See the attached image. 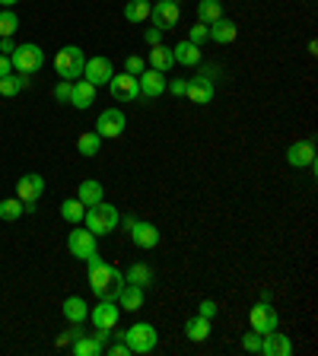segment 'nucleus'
<instances>
[{
    "label": "nucleus",
    "instance_id": "nucleus-36",
    "mask_svg": "<svg viewBox=\"0 0 318 356\" xmlns=\"http://www.w3.org/2000/svg\"><path fill=\"white\" fill-rule=\"evenodd\" d=\"M54 99H58L61 105H70V99H74V83H70V80H61V83L54 86Z\"/></svg>",
    "mask_w": 318,
    "mask_h": 356
},
{
    "label": "nucleus",
    "instance_id": "nucleus-34",
    "mask_svg": "<svg viewBox=\"0 0 318 356\" xmlns=\"http://www.w3.org/2000/svg\"><path fill=\"white\" fill-rule=\"evenodd\" d=\"M23 213H26V207H23L19 197H7V201H0V220L13 223V220H19Z\"/></svg>",
    "mask_w": 318,
    "mask_h": 356
},
{
    "label": "nucleus",
    "instance_id": "nucleus-31",
    "mask_svg": "<svg viewBox=\"0 0 318 356\" xmlns=\"http://www.w3.org/2000/svg\"><path fill=\"white\" fill-rule=\"evenodd\" d=\"M150 7L153 3H147V0H128L124 3V19L128 23H147L150 19Z\"/></svg>",
    "mask_w": 318,
    "mask_h": 356
},
{
    "label": "nucleus",
    "instance_id": "nucleus-16",
    "mask_svg": "<svg viewBox=\"0 0 318 356\" xmlns=\"http://www.w3.org/2000/svg\"><path fill=\"white\" fill-rule=\"evenodd\" d=\"M287 162H290L293 169H309V166H315V144H312V140H296V144H290Z\"/></svg>",
    "mask_w": 318,
    "mask_h": 356
},
{
    "label": "nucleus",
    "instance_id": "nucleus-5",
    "mask_svg": "<svg viewBox=\"0 0 318 356\" xmlns=\"http://www.w3.org/2000/svg\"><path fill=\"white\" fill-rule=\"evenodd\" d=\"M10 64L16 74H38L45 64V51L35 42H26V45H16V51L10 54Z\"/></svg>",
    "mask_w": 318,
    "mask_h": 356
},
{
    "label": "nucleus",
    "instance_id": "nucleus-35",
    "mask_svg": "<svg viewBox=\"0 0 318 356\" xmlns=\"http://www.w3.org/2000/svg\"><path fill=\"white\" fill-rule=\"evenodd\" d=\"M16 29H19V16L13 10H0V38H13Z\"/></svg>",
    "mask_w": 318,
    "mask_h": 356
},
{
    "label": "nucleus",
    "instance_id": "nucleus-37",
    "mask_svg": "<svg viewBox=\"0 0 318 356\" xmlns=\"http://www.w3.org/2000/svg\"><path fill=\"white\" fill-rule=\"evenodd\" d=\"M147 70V61L140 58V54H131L128 61H124V74H131V76H140Z\"/></svg>",
    "mask_w": 318,
    "mask_h": 356
},
{
    "label": "nucleus",
    "instance_id": "nucleus-41",
    "mask_svg": "<svg viewBox=\"0 0 318 356\" xmlns=\"http://www.w3.org/2000/svg\"><path fill=\"white\" fill-rule=\"evenodd\" d=\"M144 42H147V45H162V29H156V26H147V29H144Z\"/></svg>",
    "mask_w": 318,
    "mask_h": 356
},
{
    "label": "nucleus",
    "instance_id": "nucleus-2",
    "mask_svg": "<svg viewBox=\"0 0 318 356\" xmlns=\"http://www.w3.org/2000/svg\"><path fill=\"white\" fill-rule=\"evenodd\" d=\"M118 220H122V213H118V207H112V204H92V207H86V217H83V223H86V229H90L92 235H108V232H115L118 229Z\"/></svg>",
    "mask_w": 318,
    "mask_h": 356
},
{
    "label": "nucleus",
    "instance_id": "nucleus-47",
    "mask_svg": "<svg viewBox=\"0 0 318 356\" xmlns=\"http://www.w3.org/2000/svg\"><path fill=\"white\" fill-rule=\"evenodd\" d=\"M13 3H19V0H0V7H3V10H10Z\"/></svg>",
    "mask_w": 318,
    "mask_h": 356
},
{
    "label": "nucleus",
    "instance_id": "nucleus-6",
    "mask_svg": "<svg viewBox=\"0 0 318 356\" xmlns=\"http://www.w3.org/2000/svg\"><path fill=\"white\" fill-rule=\"evenodd\" d=\"M90 319H92L96 328H108V331H115V325H118V319H122V305L115 303V296H99V305L90 309Z\"/></svg>",
    "mask_w": 318,
    "mask_h": 356
},
{
    "label": "nucleus",
    "instance_id": "nucleus-7",
    "mask_svg": "<svg viewBox=\"0 0 318 356\" xmlns=\"http://www.w3.org/2000/svg\"><path fill=\"white\" fill-rule=\"evenodd\" d=\"M124 128H128V118H124L122 108H106V112L99 115L96 121V134L102 140H115V137H122Z\"/></svg>",
    "mask_w": 318,
    "mask_h": 356
},
{
    "label": "nucleus",
    "instance_id": "nucleus-12",
    "mask_svg": "<svg viewBox=\"0 0 318 356\" xmlns=\"http://www.w3.org/2000/svg\"><path fill=\"white\" fill-rule=\"evenodd\" d=\"M115 76V67H112V61L108 58H86V64H83V80H90L92 86H108V80Z\"/></svg>",
    "mask_w": 318,
    "mask_h": 356
},
{
    "label": "nucleus",
    "instance_id": "nucleus-19",
    "mask_svg": "<svg viewBox=\"0 0 318 356\" xmlns=\"http://www.w3.org/2000/svg\"><path fill=\"white\" fill-rule=\"evenodd\" d=\"M235 35H239V26L233 19H226V16H220L217 23L207 26V42H217V45H233Z\"/></svg>",
    "mask_w": 318,
    "mask_h": 356
},
{
    "label": "nucleus",
    "instance_id": "nucleus-45",
    "mask_svg": "<svg viewBox=\"0 0 318 356\" xmlns=\"http://www.w3.org/2000/svg\"><path fill=\"white\" fill-rule=\"evenodd\" d=\"M10 74H13V64H10L7 54H0V80H3V76H10Z\"/></svg>",
    "mask_w": 318,
    "mask_h": 356
},
{
    "label": "nucleus",
    "instance_id": "nucleus-10",
    "mask_svg": "<svg viewBox=\"0 0 318 356\" xmlns=\"http://www.w3.org/2000/svg\"><path fill=\"white\" fill-rule=\"evenodd\" d=\"M249 325H251V331H258V334H271V331L281 328V315H277L274 305L258 303L255 309H251V315H249Z\"/></svg>",
    "mask_w": 318,
    "mask_h": 356
},
{
    "label": "nucleus",
    "instance_id": "nucleus-38",
    "mask_svg": "<svg viewBox=\"0 0 318 356\" xmlns=\"http://www.w3.org/2000/svg\"><path fill=\"white\" fill-rule=\"evenodd\" d=\"M242 347L249 350V353H261V334H258V331H249V334L242 337Z\"/></svg>",
    "mask_w": 318,
    "mask_h": 356
},
{
    "label": "nucleus",
    "instance_id": "nucleus-32",
    "mask_svg": "<svg viewBox=\"0 0 318 356\" xmlns=\"http://www.w3.org/2000/svg\"><path fill=\"white\" fill-rule=\"evenodd\" d=\"M70 350H74V356H99L102 353V344H99L92 334H80V337L70 344Z\"/></svg>",
    "mask_w": 318,
    "mask_h": 356
},
{
    "label": "nucleus",
    "instance_id": "nucleus-15",
    "mask_svg": "<svg viewBox=\"0 0 318 356\" xmlns=\"http://www.w3.org/2000/svg\"><path fill=\"white\" fill-rule=\"evenodd\" d=\"M137 83H140V96H147V99H159L162 92H166L169 80H166V74H159V70L147 67L144 74L137 76Z\"/></svg>",
    "mask_w": 318,
    "mask_h": 356
},
{
    "label": "nucleus",
    "instance_id": "nucleus-17",
    "mask_svg": "<svg viewBox=\"0 0 318 356\" xmlns=\"http://www.w3.org/2000/svg\"><path fill=\"white\" fill-rule=\"evenodd\" d=\"M128 232H131V242H134L137 248L150 251V248H156L159 245V229L153 226V223H147V220H137Z\"/></svg>",
    "mask_w": 318,
    "mask_h": 356
},
{
    "label": "nucleus",
    "instance_id": "nucleus-24",
    "mask_svg": "<svg viewBox=\"0 0 318 356\" xmlns=\"http://www.w3.org/2000/svg\"><path fill=\"white\" fill-rule=\"evenodd\" d=\"M92 102H96V86H92L90 80H74V99H70V105L86 112Z\"/></svg>",
    "mask_w": 318,
    "mask_h": 356
},
{
    "label": "nucleus",
    "instance_id": "nucleus-18",
    "mask_svg": "<svg viewBox=\"0 0 318 356\" xmlns=\"http://www.w3.org/2000/svg\"><path fill=\"white\" fill-rule=\"evenodd\" d=\"M261 353L265 356H293V341L281 331L261 334Z\"/></svg>",
    "mask_w": 318,
    "mask_h": 356
},
{
    "label": "nucleus",
    "instance_id": "nucleus-4",
    "mask_svg": "<svg viewBox=\"0 0 318 356\" xmlns=\"http://www.w3.org/2000/svg\"><path fill=\"white\" fill-rule=\"evenodd\" d=\"M83 64H86V54L76 45H64L61 51L54 54V70H58L61 80H70V83L83 76Z\"/></svg>",
    "mask_w": 318,
    "mask_h": 356
},
{
    "label": "nucleus",
    "instance_id": "nucleus-8",
    "mask_svg": "<svg viewBox=\"0 0 318 356\" xmlns=\"http://www.w3.org/2000/svg\"><path fill=\"white\" fill-rule=\"evenodd\" d=\"M150 19H153V26H156V29L169 32V29H175V26H178V19H182V7H178V3H172V0H156V3L150 7Z\"/></svg>",
    "mask_w": 318,
    "mask_h": 356
},
{
    "label": "nucleus",
    "instance_id": "nucleus-23",
    "mask_svg": "<svg viewBox=\"0 0 318 356\" xmlns=\"http://www.w3.org/2000/svg\"><path fill=\"white\" fill-rule=\"evenodd\" d=\"M64 319H67L70 325H83V321L90 319V305H86V299H80V296H67V299H64Z\"/></svg>",
    "mask_w": 318,
    "mask_h": 356
},
{
    "label": "nucleus",
    "instance_id": "nucleus-42",
    "mask_svg": "<svg viewBox=\"0 0 318 356\" xmlns=\"http://www.w3.org/2000/svg\"><path fill=\"white\" fill-rule=\"evenodd\" d=\"M217 312H220V305L213 303V299H204V303L197 305V315H204V319H213Z\"/></svg>",
    "mask_w": 318,
    "mask_h": 356
},
{
    "label": "nucleus",
    "instance_id": "nucleus-46",
    "mask_svg": "<svg viewBox=\"0 0 318 356\" xmlns=\"http://www.w3.org/2000/svg\"><path fill=\"white\" fill-rule=\"evenodd\" d=\"M13 51H16V42H13V38H0V54H7V58H10Z\"/></svg>",
    "mask_w": 318,
    "mask_h": 356
},
{
    "label": "nucleus",
    "instance_id": "nucleus-29",
    "mask_svg": "<svg viewBox=\"0 0 318 356\" xmlns=\"http://www.w3.org/2000/svg\"><path fill=\"white\" fill-rule=\"evenodd\" d=\"M175 58H172V48L169 45H153L150 51V67L159 70V74H166V70H172Z\"/></svg>",
    "mask_w": 318,
    "mask_h": 356
},
{
    "label": "nucleus",
    "instance_id": "nucleus-48",
    "mask_svg": "<svg viewBox=\"0 0 318 356\" xmlns=\"http://www.w3.org/2000/svg\"><path fill=\"white\" fill-rule=\"evenodd\" d=\"M172 3H182V0H172Z\"/></svg>",
    "mask_w": 318,
    "mask_h": 356
},
{
    "label": "nucleus",
    "instance_id": "nucleus-27",
    "mask_svg": "<svg viewBox=\"0 0 318 356\" xmlns=\"http://www.w3.org/2000/svg\"><path fill=\"white\" fill-rule=\"evenodd\" d=\"M61 217L70 226H76V223H83V217H86V204L80 197H67V201H61Z\"/></svg>",
    "mask_w": 318,
    "mask_h": 356
},
{
    "label": "nucleus",
    "instance_id": "nucleus-40",
    "mask_svg": "<svg viewBox=\"0 0 318 356\" xmlns=\"http://www.w3.org/2000/svg\"><path fill=\"white\" fill-rule=\"evenodd\" d=\"M80 334H86V331H83V328H80V325H74V328H70V331H64L61 337H58V347H67V344H74L76 337H80Z\"/></svg>",
    "mask_w": 318,
    "mask_h": 356
},
{
    "label": "nucleus",
    "instance_id": "nucleus-22",
    "mask_svg": "<svg viewBox=\"0 0 318 356\" xmlns=\"http://www.w3.org/2000/svg\"><path fill=\"white\" fill-rule=\"evenodd\" d=\"M210 331H213V325H210V319H204V315H191V319L185 321V337L194 344H204L207 337H210Z\"/></svg>",
    "mask_w": 318,
    "mask_h": 356
},
{
    "label": "nucleus",
    "instance_id": "nucleus-3",
    "mask_svg": "<svg viewBox=\"0 0 318 356\" xmlns=\"http://www.w3.org/2000/svg\"><path fill=\"white\" fill-rule=\"evenodd\" d=\"M122 341L131 347V353H153L159 344V331L150 325V321H137L128 331L122 334Z\"/></svg>",
    "mask_w": 318,
    "mask_h": 356
},
{
    "label": "nucleus",
    "instance_id": "nucleus-1",
    "mask_svg": "<svg viewBox=\"0 0 318 356\" xmlns=\"http://www.w3.org/2000/svg\"><path fill=\"white\" fill-rule=\"evenodd\" d=\"M86 267H90V289L96 296H118V289L124 287V277L112 264H106L99 251L92 258H86Z\"/></svg>",
    "mask_w": 318,
    "mask_h": 356
},
{
    "label": "nucleus",
    "instance_id": "nucleus-30",
    "mask_svg": "<svg viewBox=\"0 0 318 356\" xmlns=\"http://www.w3.org/2000/svg\"><path fill=\"white\" fill-rule=\"evenodd\" d=\"M99 150H102V137H99L96 130H86V134H80V140H76V153H80V156L92 160Z\"/></svg>",
    "mask_w": 318,
    "mask_h": 356
},
{
    "label": "nucleus",
    "instance_id": "nucleus-33",
    "mask_svg": "<svg viewBox=\"0 0 318 356\" xmlns=\"http://www.w3.org/2000/svg\"><path fill=\"white\" fill-rule=\"evenodd\" d=\"M29 86V74H19V76H3L0 80V96L3 99H13V96H19V90H26Z\"/></svg>",
    "mask_w": 318,
    "mask_h": 356
},
{
    "label": "nucleus",
    "instance_id": "nucleus-14",
    "mask_svg": "<svg viewBox=\"0 0 318 356\" xmlns=\"http://www.w3.org/2000/svg\"><path fill=\"white\" fill-rule=\"evenodd\" d=\"M213 96H217V86H213L210 76H194V80H188V90H185L188 102H194V105H210Z\"/></svg>",
    "mask_w": 318,
    "mask_h": 356
},
{
    "label": "nucleus",
    "instance_id": "nucleus-9",
    "mask_svg": "<svg viewBox=\"0 0 318 356\" xmlns=\"http://www.w3.org/2000/svg\"><path fill=\"white\" fill-rule=\"evenodd\" d=\"M108 92H112L115 102H137L140 99V83L131 74H115L108 80Z\"/></svg>",
    "mask_w": 318,
    "mask_h": 356
},
{
    "label": "nucleus",
    "instance_id": "nucleus-44",
    "mask_svg": "<svg viewBox=\"0 0 318 356\" xmlns=\"http://www.w3.org/2000/svg\"><path fill=\"white\" fill-rule=\"evenodd\" d=\"M172 90V96H185V90H188V80H172V86H166V92Z\"/></svg>",
    "mask_w": 318,
    "mask_h": 356
},
{
    "label": "nucleus",
    "instance_id": "nucleus-43",
    "mask_svg": "<svg viewBox=\"0 0 318 356\" xmlns=\"http://www.w3.org/2000/svg\"><path fill=\"white\" fill-rule=\"evenodd\" d=\"M108 356H131V347L122 341V337H118V344H112V347H108Z\"/></svg>",
    "mask_w": 318,
    "mask_h": 356
},
{
    "label": "nucleus",
    "instance_id": "nucleus-26",
    "mask_svg": "<svg viewBox=\"0 0 318 356\" xmlns=\"http://www.w3.org/2000/svg\"><path fill=\"white\" fill-rule=\"evenodd\" d=\"M124 283H134V287H140V289H150L153 287V267L131 264L128 273H124Z\"/></svg>",
    "mask_w": 318,
    "mask_h": 356
},
{
    "label": "nucleus",
    "instance_id": "nucleus-13",
    "mask_svg": "<svg viewBox=\"0 0 318 356\" xmlns=\"http://www.w3.org/2000/svg\"><path fill=\"white\" fill-rule=\"evenodd\" d=\"M42 194H45V178H42L38 172H29L16 182V197H19L23 204H38Z\"/></svg>",
    "mask_w": 318,
    "mask_h": 356
},
{
    "label": "nucleus",
    "instance_id": "nucleus-20",
    "mask_svg": "<svg viewBox=\"0 0 318 356\" xmlns=\"http://www.w3.org/2000/svg\"><path fill=\"white\" fill-rule=\"evenodd\" d=\"M172 58H175V64L197 67V64H201V45H194V42L182 38V42H175V45H172Z\"/></svg>",
    "mask_w": 318,
    "mask_h": 356
},
{
    "label": "nucleus",
    "instance_id": "nucleus-25",
    "mask_svg": "<svg viewBox=\"0 0 318 356\" xmlns=\"http://www.w3.org/2000/svg\"><path fill=\"white\" fill-rule=\"evenodd\" d=\"M76 197H80L86 207H92V204H99V201L106 197V188H102L96 178H83V182H80V188H76Z\"/></svg>",
    "mask_w": 318,
    "mask_h": 356
},
{
    "label": "nucleus",
    "instance_id": "nucleus-39",
    "mask_svg": "<svg viewBox=\"0 0 318 356\" xmlns=\"http://www.w3.org/2000/svg\"><path fill=\"white\" fill-rule=\"evenodd\" d=\"M188 42H194V45H204V42H207V26L204 23H194V26H191Z\"/></svg>",
    "mask_w": 318,
    "mask_h": 356
},
{
    "label": "nucleus",
    "instance_id": "nucleus-11",
    "mask_svg": "<svg viewBox=\"0 0 318 356\" xmlns=\"http://www.w3.org/2000/svg\"><path fill=\"white\" fill-rule=\"evenodd\" d=\"M67 248H70V255H74V258H80V261L92 258V255L99 251L96 248V235H92L90 229H70Z\"/></svg>",
    "mask_w": 318,
    "mask_h": 356
},
{
    "label": "nucleus",
    "instance_id": "nucleus-28",
    "mask_svg": "<svg viewBox=\"0 0 318 356\" xmlns=\"http://www.w3.org/2000/svg\"><path fill=\"white\" fill-rule=\"evenodd\" d=\"M220 16H223V3H220V0H197V23L210 26V23H217Z\"/></svg>",
    "mask_w": 318,
    "mask_h": 356
},
{
    "label": "nucleus",
    "instance_id": "nucleus-21",
    "mask_svg": "<svg viewBox=\"0 0 318 356\" xmlns=\"http://www.w3.org/2000/svg\"><path fill=\"white\" fill-rule=\"evenodd\" d=\"M115 303L128 312H140L144 309V289L134 287V283H124V287L118 289V296H115Z\"/></svg>",
    "mask_w": 318,
    "mask_h": 356
}]
</instances>
